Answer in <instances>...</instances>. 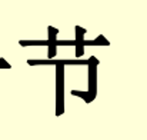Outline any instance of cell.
I'll list each match as a JSON object with an SVG mask.
<instances>
[{
    "instance_id": "cell-4",
    "label": "cell",
    "mask_w": 147,
    "mask_h": 140,
    "mask_svg": "<svg viewBox=\"0 0 147 140\" xmlns=\"http://www.w3.org/2000/svg\"><path fill=\"white\" fill-rule=\"evenodd\" d=\"M0 67H6V69H9V67H10V64H9L4 59H0Z\"/></svg>"
},
{
    "instance_id": "cell-3",
    "label": "cell",
    "mask_w": 147,
    "mask_h": 140,
    "mask_svg": "<svg viewBox=\"0 0 147 140\" xmlns=\"http://www.w3.org/2000/svg\"><path fill=\"white\" fill-rule=\"evenodd\" d=\"M20 46H50L49 40H20Z\"/></svg>"
},
{
    "instance_id": "cell-1",
    "label": "cell",
    "mask_w": 147,
    "mask_h": 140,
    "mask_svg": "<svg viewBox=\"0 0 147 140\" xmlns=\"http://www.w3.org/2000/svg\"><path fill=\"white\" fill-rule=\"evenodd\" d=\"M76 56H82L83 54V34L86 33V29L80 27V26H76Z\"/></svg>"
},
{
    "instance_id": "cell-2",
    "label": "cell",
    "mask_w": 147,
    "mask_h": 140,
    "mask_svg": "<svg viewBox=\"0 0 147 140\" xmlns=\"http://www.w3.org/2000/svg\"><path fill=\"white\" fill-rule=\"evenodd\" d=\"M97 64H98V60L94 56H92L89 66H90V90H92L93 94H94V79H96L94 76H96V66Z\"/></svg>"
}]
</instances>
